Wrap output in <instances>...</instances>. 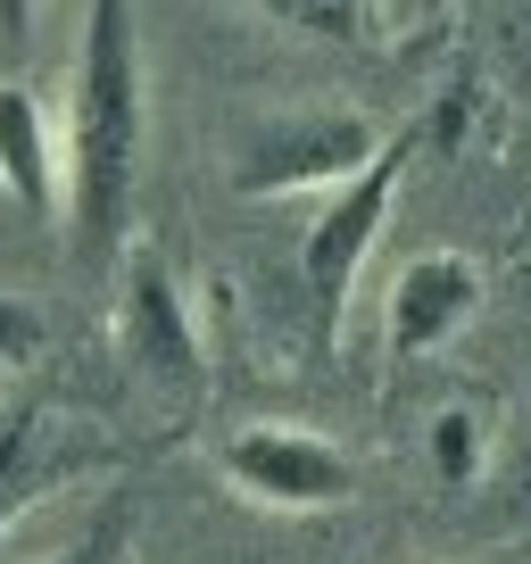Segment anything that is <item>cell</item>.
<instances>
[{
	"instance_id": "6da1fadb",
	"label": "cell",
	"mask_w": 531,
	"mask_h": 564,
	"mask_svg": "<svg viewBox=\"0 0 531 564\" xmlns=\"http://www.w3.org/2000/svg\"><path fill=\"white\" fill-rule=\"evenodd\" d=\"M150 141V84H142V34L133 0H91L84 9V58H75V166H67V216L75 258L108 265L133 225V183H142Z\"/></svg>"
},
{
	"instance_id": "7a4b0ae2",
	"label": "cell",
	"mask_w": 531,
	"mask_h": 564,
	"mask_svg": "<svg viewBox=\"0 0 531 564\" xmlns=\"http://www.w3.org/2000/svg\"><path fill=\"white\" fill-rule=\"evenodd\" d=\"M382 159V124L357 117V108H291V117H266L241 141V166H232V192L241 199H274V192H333L357 166Z\"/></svg>"
},
{
	"instance_id": "3957f363",
	"label": "cell",
	"mask_w": 531,
	"mask_h": 564,
	"mask_svg": "<svg viewBox=\"0 0 531 564\" xmlns=\"http://www.w3.org/2000/svg\"><path fill=\"white\" fill-rule=\"evenodd\" d=\"M225 481L258 507H283V514H316V507H349L357 498V465L340 457L333 441L300 432V423H249L216 448Z\"/></svg>"
},
{
	"instance_id": "277c9868",
	"label": "cell",
	"mask_w": 531,
	"mask_h": 564,
	"mask_svg": "<svg viewBox=\"0 0 531 564\" xmlns=\"http://www.w3.org/2000/svg\"><path fill=\"white\" fill-rule=\"evenodd\" d=\"M399 166H408V159H399V141H382V159L357 166L349 183H333L324 216L307 225L300 265H307V291H316V307H324V324H333V333H340V307H349V291H357V265H366L373 232H382V216H390Z\"/></svg>"
},
{
	"instance_id": "5b68a950",
	"label": "cell",
	"mask_w": 531,
	"mask_h": 564,
	"mask_svg": "<svg viewBox=\"0 0 531 564\" xmlns=\"http://www.w3.org/2000/svg\"><path fill=\"white\" fill-rule=\"evenodd\" d=\"M117 357L142 373V382H166V390H199V382H208L199 324H192V307H183V291H175V274H166V258H150V249L124 265Z\"/></svg>"
},
{
	"instance_id": "8992f818",
	"label": "cell",
	"mask_w": 531,
	"mask_h": 564,
	"mask_svg": "<svg viewBox=\"0 0 531 564\" xmlns=\"http://www.w3.org/2000/svg\"><path fill=\"white\" fill-rule=\"evenodd\" d=\"M481 300V265L457 258V249H424L390 274V307H382V340H390V366H415L432 357L448 333H465Z\"/></svg>"
},
{
	"instance_id": "52a82bcc",
	"label": "cell",
	"mask_w": 531,
	"mask_h": 564,
	"mask_svg": "<svg viewBox=\"0 0 531 564\" xmlns=\"http://www.w3.org/2000/svg\"><path fill=\"white\" fill-rule=\"evenodd\" d=\"M0 183L25 216H58V159H51V124L25 84H0Z\"/></svg>"
},
{
	"instance_id": "ba28073f",
	"label": "cell",
	"mask_w": 531,
	"mask_h": 564,
	"mask_svg": "<svg viewBox=\"0 0 531 564\" xmlns=\"http://www.w3.org/2000/svg\"><path fill=\"white\" fill-rule=\"evenodd\" d=\"M249 9L300 25V34H340V42H357L373 25V0H249Z\"/></svg>"
},
{
	"instance_id": "9c48e42d",
	"label": "cell",
	"mask_w": 531,
	"mask_h": 564,
	"mask_svg": "<svg viewBox=\"0 0 531 564\" xmlns=\"http://www.w3.org/2000/svg\"><path fill=\"white\" fill-rule=\"evenodd\" d=\"M481 448H490L481 406H448V415L432 423V465H441V481H474L481 474Z\"/></svg>"
},
{
	"instance_id": "30bf717a",
	"label": "cell",
	"mask_w": 531,
	"mask_h": 564,
	"mask_svg": "<svg viewBox=\"0 0 531 564\" xmlns=\"http://www.w3.org/2000/svg\"><path fill=\"white\" fill-rule=\"evenodd\" d=\"M124 547H133V507H124V498H108V507L84 523V540H67L51 564H124Z\"/></svg>"
},
{
	"instance_id": "8fae6325",
	"label": "cell",
	"mask_w": 531,
	"mask_h": 564,
	"mask_svg": "<svg viewBox=\"0 0 531 564\" xmlns=\"http://www.w3.org/2000/svg\"><path fill=\"white\" fill-rule=\"evenodd\" d=\"M25 457H34V415H18L0 432V523L25 507Z\"/></svg>"
},
{
	"instance_id": "7c38bea8",
	"label": "cell",
	"mask_w": 531,
	"mask_h": 564,
	"mask_svg": "<svg viewBox=\"0 0 531 564\" xmlns=\"http://www.w3.org/2000/svg\"><path fill=\"white\" fill-rule=\"evenodd\" d=\"M42 340V316L25 300H0V366H18V357H34Z\"/></svg>"
},
{
	"instance_id": "4fadbf2b",
	"label": "cell",
	"mask_w": 531,
	"mask_h": 564,
	"mask_svg": "<svg viewBox=\"0 0 531 564\" xmlns=\"http://www.w3.org/2000/svg\"><path fill=\"white\" fill-rule=\"evenodd\" d=\"M25 34H34V0H0V42L18 51Z\"/></svg>"
},
{
	"instance_id": "5bb4252c",
	"label": "cell",
	"mask_w": 531,
	"mask_h": 564,
	"mask_svg": "<svg viewBox=\"0 0 531 564\" xmlns=\"http://www.w3.org/2000/svg\"><path fill=\"white\" fill-rule=\"evenodd\" d=\"M441 9H448V0H424V18H441Z\"/></svg>"
}]
</instances>
